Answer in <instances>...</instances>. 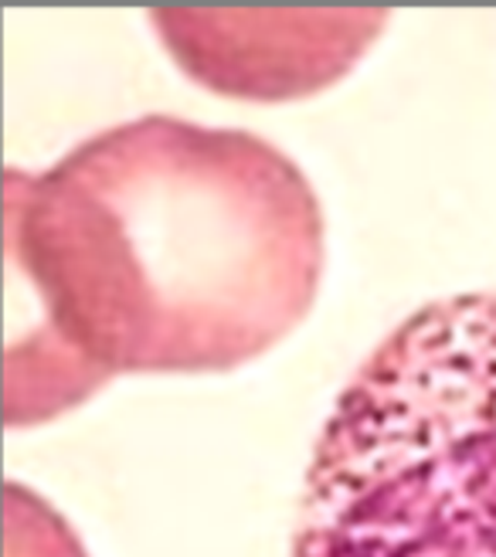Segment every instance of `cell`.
I'll return each mask as SVG.
<instances>
[{
	"instance_id": "obj_4",
	"label": "cell",
	"mask_w": 496,
	"mask_h": 557,
	"mask_svg": "<svg viewBox=\"0 0 496 557\" xmlns=\"http://www.w3.org/2000/svg\"><path fill=\"white\" fill-rule=\"evenodd\" d=\"M8 557H89L72 527L21 483H8Z\"/></svg>"
},
{
	"instance_id": "obj_2",
	"label": "cell",
	"mask_w": 496,
	"mask_h": 557,
	"mask_svg": "<svg viewBox=\"0 0 496 557\" xmlns=\"http://www.w3.org/2000/svg\"><path fill=\"white\" fill-rule=\"evenodd\" d=\"M293 557H496V289L422 306L354 371Z\"/></svg>"
},
{
	"instance_id": "obj_1",
	"label": "cell",
	"mask_w": 496,
	"mask_h": 557,
	"mask_svg": "<svg viewBox=\"0 0 496 557\" xmlns=\"http://www.w3.org/2000/svg\"><path fill=\"white\" fill-rule=\"evenodd\" d=\"M8 265L35 320L8 344V425H38L120 374L232 371L302 323L326 225L269 139L177 116L96 133L8 171Z\"/></svg>"
},
{
	"instance_id": "obj_3",
	"label": "cell",
	"mask_w": 496,
	"mask_h": 557,
	"mask_svg": "<svg viewBox=\"0 0 496 557\" xmlns=\"http://www.w3.org/2000/svg\"><path fill=\"white\" fill-rule=\"evenodd\" d=\"M187 75L235 99H293L340 78L384 27L377 11H153Z\"/></svg>"
}]
</instances>
